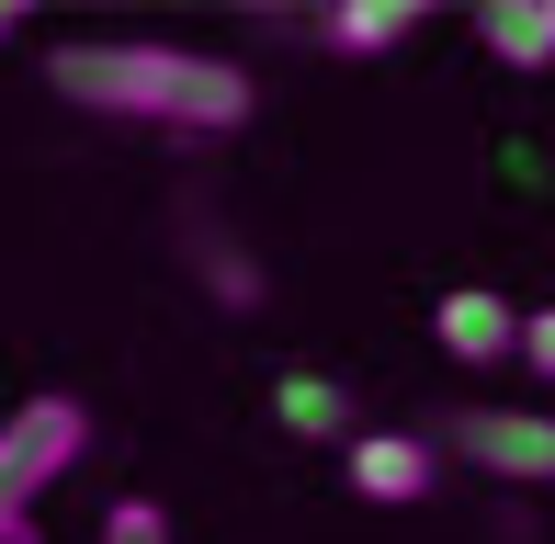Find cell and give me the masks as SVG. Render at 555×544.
<instances>
[{"instance_id": "obj_1", "label": "cell", "mask_w": 555, "mask_h": 544, "mask_svg": "<svg viewBox=\"0 0 555 544\" xmlns=\"http://www.w3.org/2000/svg\"><path fill=\"white\" fill-rule=\"evenodd\" d=\"M46 91L80 114H125V126H170V137H238L249 126V68L238 57H193V46H147V35H80L46 57Z\"/></svg>"}, {"instance_id": "obj_2", "label": "cell", "mask_w": 555, "mask_h": 544, "mask_svg": "<svg viewBox=\"0 0 555 544\" xmlns=\"http://www.w3.org/2000/svg\"><path fill=\"white\" fill-rule=\"evenodd\" d=\"M91 454V409L80 398H23L0 409V522H35V500Z\"/></svg>"}, {"instance_id": "obj_3", "label": "cell", "mask_w": 555, "mask_h": 544, "mask_svg": "<svg viewBox=\"0 0 555 544\" xmlns=\"http://www.w3.org/2000/svg\"><path fill=\"white\" fill-rule=\"evenodd\" d=\"M453 454H465L476 477L555 488V419L544 409H465V419H453Z\"/></svg>"}, {"instance_id": "obj_4", "label": "cell", "mask_w": 555, "mask_h": 544, "mask_svg": "<svg viewBox=\"0 0 555 544\" xmlns=\"http://www.w3.org/2000/svg\"><path fill=\"white\" fill-rule=\"evenodd\" d=\"M340 477H351V500H374V510H409V500H431L442 454H431L420 431H351V442H340Z\"/></svg>"}, {"instance_id": "obj_5", "label": "cell", "mask_w": 555, "mask_h": 544, "mask_svg": "<svg viewBox=\"0 0 555 544\" xmlns=\"http://www.w3.org/2000/svg\"><path fill=\"white\" fill-rule=\"evenodd\" d=\"M431 340L453 363H521V307H499L488 284H453L431 307Z\"/></svg>"}, {"instance_id": "obj_6", "label": "cell", "mask_w": 555, "mask_h": 544, "mask_svg": "<svg viewBox=\"0 0 555 544\" xmlns=\"http://www.w3.org/2000/svg\"><path fill=\"white\" fill-rule=\"evenodd\" d=\"M476 35H488V57H511V68H555V0H488Z\"/></svg>"}, {"instance_id": "obj_7", "label": "cell", "mask_w": 555, "mask_h": 544, "mask_svg": "<svg viewBox=\"0 0 555 544\" xmlns=\"http://www.w3.org/2000/svg\"><path fill=\"white\" fill-rule=\"evenodd\" d=\"M272 419H284L295 442H351V398L330 375H284V386H272Z\"/></svg>"}, {"instance_id": "obj_8", "label": "cell", "mask_w": 555, "mask_h": 544, "mask_svg": "<svg viewBox=\"0 0 555 544\" xmlns=\"http://www.w3.org/2000/svg\"><path fill=\"white\" fill-rule=\"evenodd\" d=\"M318 35H330L340 57H386V46H409V35H420V12H409V0H351V12H330Z\"/></svg>"}, {"instance_id": "obj_9", "label": "cell", "mask_w": 555, "mask_h": 544, "mask_svg": "<svg viewBox=\"0 0 555 544\" xmlns=\"http://www.w3.org/2000/svg\"><path fill=\"white\" fill-rule=\"evenodd\" d=\"M103 544H170V510L159 500H114L103 510Z\"/></svg>"}, {"instance_id": "obj_10", "label": "cell", "mask_w": 555, "mask_h": 544, "mask_svg": "<svg viewBox=\"0 0 555 544\" xmlns=\"http://www.w3.org/2000/svg\"><path fill=\"white\" fill-rule=\"evenodd\" d=\"M521 375L555 386V307H521Z\"/></svg>"}, {"instance_id": "obj_11", "label": "cell", "mask_w": 555, "mask_h": 544, "mask_svg": "<svg viewBox=\"0 0 555 544\" xmlns=\"http://www.w3.org/2000/svg\"><path fill=\"white\" fill-rule=\"evenodd\" d=\"M0 544H46V533H35V522H0Z\"/></svg>"}, {"instance_id": "obj_12", "label": "cell", "mask_w": 555, "mask_h": 544, "mask_svg": "<svg viewBox=\"0 0 555 544\" xmlns=\"http://www.w3.org/2000/svg\"><path fill=\"white\" fill-rule=\"evenodd\" d=\"M12 35H23V12H12V0H0V46H12Z\"/></svg>"}]
</instances>
